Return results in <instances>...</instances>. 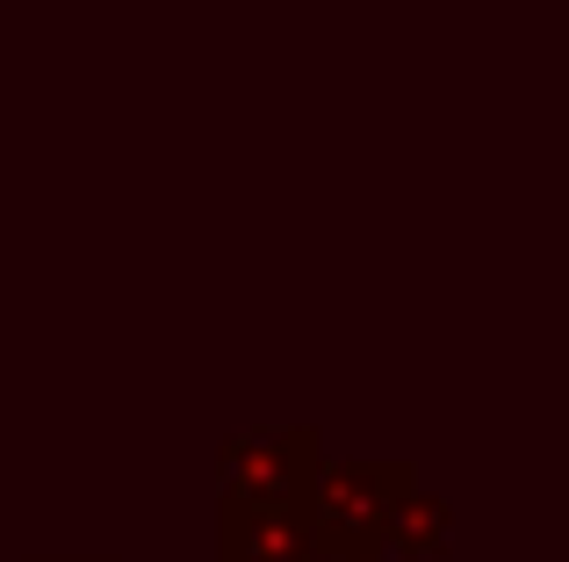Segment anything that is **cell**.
Segmentation results:
<instances>
[{
  "instance_id": "7a4b0ae2",
  "label": "cell",
  "mask_w": 569,
  "mask_h": 562,
  "mask_svg": "<svg viewBox=\"0 0 569 562\" xmlns=\"http://www.w3.org/2000/svg\"><path fill=\"white\" fill-rule=\"evenodd\" d=\"M325 462L318 425H246L217 448V505H267V498H303V483Z\"/></svg>"
},
{
  "instance_id": "6da1fadb",
  "label": "cell",
  "mask_w": 569,
  "mask_h": 562,
  "mask_svg": "<svg viewBox=\"0 0 569 562\" xmlns=\"http://www.w3.org/2000/svg\"><path fill=\"white\" fill-rule=\"evenodd\" d=\"M411 476H418L411 462H332V454H325L318 476L303 483V512H310V526H318L325 555L353 562V555L382 549L389 505H397V491Z\"/></svg>"
},
{
  "instance_id": "277c9868",
  "label": "cell",
  "mask_w": 569,
  "mask_h": 562,
  "mask_svg": "<svg viewBox=\"0 0 569 562\" xmlns=\"http://www.w3.org/2000/svg\"><path fill=\"white\" fill-rule=\"evenodd\" d=\"M382 549L397 562H440L455 549V505L447 498H432L426 483H403L397 505H389V526H382Z\"/></svg>"
},
{
  "instance_id": "5b68a950",
  "label": "cell",
  "mask_w": 569,
  "mask_h": 562,
  "mask_svg": "<svg viewBox=\"0 0 569 562\" xmlns=\"http://www.w3.org/2000/svg\"><path fill=\"white\" fill-rule=\"evenodd\" d=\"M353 562H397V555H389V549H368V555H353Z\"/></svg>"
},
{
  "instance_id": "8992f818",
  "label": "cell",
  "mask_w": 569,
  "mask_h": 562,
  "mask_svg": "<svg viewBox=\"0 0 569 562\" xmlns=\"http://www.w3.org/2000/svg\"><path fill=\"white\" fill-rule=\"evenodd\" d=\"M66 562H116V555H66Z\"/></svg>"
},
{
  "instance_id": "3957f363",
  "label": "cell",
  "mask_w": 569,
  "mask_h": 562,
  "mask_svg": "<svg viewBox=\"0 0 569 562\" xmlns=\"http://www.w3.org/2000/svg\"><path fill=\"white\" fill-rule=\"evenodd\" d=\"M217 555L223 562H332L310 526L303 498H267V505H217Z\"/></svg>"
}]
</instances>
